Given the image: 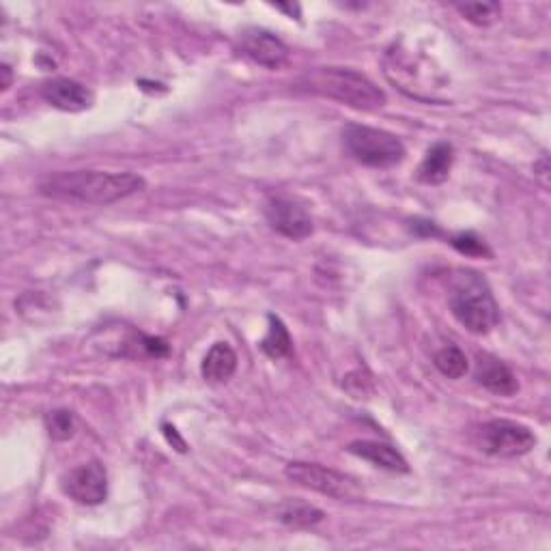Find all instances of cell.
Instances as JSON below:
<instances>
[{
  "label": "cell",
  "mask_w": 551,
  "mask_h": 551,
  "mask_svg": "<svg viewBox=\"0 0 551 551\" xmlns=\"http://www.w3.org/2000/svg\"><path fill=\"white\" fill-rule=\"evenodd\" d=\"M41 97L44 100L65 112H82L91 108L93 95L84 87V84L72 78H52L41 84Z\"/></svg>",
  "instance_id": "obj_10"
},
{
  "label": "cell",
  "mask_w": 551,
  "mask_h": 551,
  "mask_svg": "<svg viewBox=\"0 0 551 551\" xmlns=\"http://www.w3.org/2000/svg\"><path fill=\"white\" fill-rule=\"evenodd\" d=\"M448 308L452 317L472 334H489L500 321V308L493 300L491 289L476 272H461L452 282Z\"/></svg>",
  "instance_id": "obj_3"
},
{
  "label": "cell",
  "mask_w": 551,
  "mask_h": 551,
  "mask_svg": "<svg viewBox=\"0 0 551 551\" xmlns=\"http://www.w3.org/2000/svg\"><path fill=\"white\" fill-rule=\"evenodd\" d=\"M343 143L353 160L371 168H392L405 160L401 138L377 127L351 123L343 130Z\"/></svg>",
  "instance_id": "obj_4"
},
{
  "label": "cell",
  "mask_w": 551,
  "mask_h": 551,
  "mask_svg": "<svg viewBox=\"0 0 551 551\" xmlns=\"http://www.w3.org/2000/svg\"><path fill=\"white\" fill-rule=\"evenodd\" d=\"M237 371V353L229 343H216L211 345L207 356L203 358L201 373L203 379L209 384H224L229 381Z\"/></svg>",
  "instance_id": "obj_14"
},
{
  "label": "cell",
  "mask_w": 551,
  "mask_h": 551,
  "mask_svg": "<svg viewBox=\"0 0 551 551\" xmlns=\"http://www.w3.org/2000/svg\"><path fill=\"white\" fill-rule=\"evenodd\" d=\"M3 76H5L3 89H9V84H11V69H9V65H3Z\"/></svg>",
  "instance_id": "obj_23"
},
{
  "label": "cell",
  "mask_w": 551,
  "mask_h": 551,
  "mask_svg": "<svg viewBox=\"0 0 551 551\" xmlns=\"http://www.w3.org/2000/svg\"><path fill=\"white\" fill-rule=\"evenodd\" d=\"M347 450L351 452V455L369 461V463L375 465V468H381L386 472H394V474H407L409 472V465H407L405 457L401 455L397 448H392L390 444L358 440V442H351Z\"/></svg>",
  "instance_id": "obj_12"
},
{
  "label": "cell",
  "mask_w": 551,
  "mask_h": 551,
  "mask_svg": "<svg viewBox=\"0 0 551 551\" xmlns=\"http://www.w3.org/2000/svg\"><path fill=\"white\" fill-rule=\"evenodd\" d=\"M46 429L54 442L72 440L76 433V416L69 409H54L46 416Z\"/></svg>",
  "instance_id": "obj_18"
},
{
  "label": "cell",
  "mask_w": 551,
  "mask_h": 551,
  "mask_svg": "<svg viewBox=\"0 0 551 551\" xmlns=\"http://www.w3.org/2000/svg\"><path fill=\"white\" fill-rule=\"evenodd\" d=\"M61 489L65 496L84 506L102 504L108 496V474L100 461L82 463L69 470L61 478Z\"/></svg>",
  "instance_id": "obj_7"
},
{
  "label": "cell",
  "mask_w": 551,
  "mask_h": 551,
  "mask_svg": "<svg viewBox=\"0 0 551 551\" xmlns=\"http://www.w3.org/2000/svg\"><path fill=\"white\" fill-rule=\"evenodd\" d=\"M474 379L485 390L498 394V397H513V394L519 390L517 377L508 366L496 358L491 353H478L476 356V369H474Z\"/></svg>",
  "instance_id": "obj_11"
},
{
  "label": "cell",
  "mask_w": 551,
  "mask_h": 551,
  "mask_svg": "<svg viewBox=\"0 0 551 551\" xmlns=\"http://www.w3.org/2000/svg\"><path fill=\"white\" fill-rule=\"evenodd\" d=\"M285 474L291 483L313 489L334 500H358L362 496V489L356 480L336 470L323 468L319 463L291 461L285 468Z\"/></svg>",
  "instance_id": "obj_6"
},
{
  "label": "cell",
  "mask_w": 551,
  "mask_h": 551,
  "mask_svg": "<svg viewBox=\"0 0 551 551\" xmlns=\"http://www.w3.org/2000/svg\"><path fill=\"white\" fill-rule=\"evenodd\" d=\"M239 48L250 61L267 69H280L289 61V48L285 41L265 31V28H246L239 37Z\"/></svg>",
  "instance_id": "obj_9"
},
{
  "label": "cell",
  "mask_w": 551,
  "mask_h": 551,
  "mask_svg": "<svg viewBox=\"0 0 551 551\" xmlns=\"http://www.w3.org/2000/svg\"><path fill=\"white\" fill-rule=\"evenodd\" d=\"M147 181L134 173L63 171L39 181V192L50 199L76 201L84 205H112L143 192Z\"/></svg>",
  "instance_id": "obj_1"
},
{
  "label": "cell",
  "mask_w": 551,
  "mask_h": 551,
  "mask_svg": "<svg viewBox=\"0 0 551 551\" xmlns=\"http://www.w3.org/2000/svg\"><path fill=\"white\" fill-rule=\"evenodd\" d=\"M267 321H270V328H267V334L261 341L263 353L272 360L287 358L293 349V341H291V334H289L287 326L276 315H270L267 317Z\"/></svg>",
  "instance_id": "obj_16"
},
{
  "label": "cell",
  "mask_w": 551,
  "mask_h": 551,
  "mask_svg": "<svg viewBox=\"0 0 551 551\" xmlns=\"http://www.w3.org/2000/svg\"><path fill=\"white\" fill-rule=\"evenodd\" d=\"M343 386H347V392L351 394V397L364 399V397H369V394L373 392V379L371 377H362V371H356V373H349L347 375Z\"/></svg>",
  "instance_id": "obj_21"
},
{
  "label": "cell",
  "mask_w": 551,
  "mask_h": 551,
  "mask_svg": "<svg viewBox=\"0 0 551 551\" xmlns=\"http://www.w3.org/2000/svg\"><path fill=\"white\" fill-rule=\"evenodd\" d=\"M164 433H166V437H168V442H175L177 444V450H181V452H186V442H183L181 440V437L175 433V429L173 427H168V425H164Z\"/></svg>",
  "instance_id": "obj_22"
},
{
  "label": "cell",
  "mask_w": 551,
  "mask_h": 551,
  "mask_svg": "<svg viewBox=\"0 0 551 551\" xmlns=\"http://www.w3.org/2000/svg\"><path fill=\"white\" fill-rule=\"evenodd\" d=\"M474 442L485 455L500 459L524 457L536 446V435L530 427L515 420H489L474 431Z\"/></svg>",
  "instance_id": "obj_5"
},
{
  "label": "cell",
  "mask_w": 551,
  "mask_h": 551,
  "mask_svg": "<svg viewBox=\"0 0 551 551\" xmlns=\"http://www.w3.org/2000/svg\"><path fill=\"white\" fill-rule=\"evenodd\" d=\"M455 7L465 20L476 26H489L496 22L502 13V7L498 3H465Z\"/></svg>",
  "instance_id": "obj_19"
},
{
  "label": "cell",
  "mask_w": 551,
  "mask_h": 551,
  "mask_svg": "<svg viewBox=\"0 0 551 551\" xmlns=\"http://www.w3.org/2000/svg\"><path fill=\"white\" fill-rule=\"evenodd\" d=\"M304 89L326 95L330 100L358 110H377L386 106V93L364 74L349 67H315L302 76Z\"/></svg>",
  "instance_id": "obj_2"
},
{
  "label": "cell",
  "mask_w": 551,
  "mask_h": 551,
  "mask_svg": "<svg viewBox=\"0 0 551 551\" xmlns=\"http://www.w3.org/2000/svg\"><path fill=\"white\" fill-rule=\"evenodd\" d=\"M435 366L444 377L461 379L465 373H468V358H465V353L459 347L450 345L435 353Z\"/></svg>",
  "instance_id": "obj_17"
},
{
  "label": "cell",
  "mask_w": 551,
  "mask_h": 551,
  "mask_svg": "<svg viewBox=\"0 0 551 551\" xmlns=\"http://www.w3.org/2000/svg\"><path fill=\"white\" fill-rule=\"evenodd\" d=\"M276 517L289 528H313L323 521V511L302 500H285L276 508Z\"/></svg>",
  "instance_id": "obj_15"
},
{
  "label": "cell",
  "mask_w": 551,
  "mask_h": 551,
  "mask_svg": "<svg viewBox=\"0 0 551 551\" xmlns=\"http://www.w3.org/2000/svg\"><path fill=\"white\" fill-rule=\"evenodd\" d=\"M450 244L461 254H468V257H491L485 242H480L474 233H459L450 239Z\"/></svg>",
  "instance_id": "obj_20"
},
{
  "label": "cell",
  "mask_w": 551,
  "mask_h": 551,
  "mask_svg": "<svg viewBox=\"0 0 551 551\" xmlns=\"http://www.w3.org/2000/svg\"><path fill=\"white\" fill-rule=\"evenodd\" d=\"M265 220L272 226V231L289 239H306L315 229L308 211L291 199H282V196L265 203Z\"/></svg>",
  "instance_id": "obj_8"
},
{
  "label": "cell",
  "mask_w": 551,
  "mask_h": 551,
  "mask_svg": "<svg viewBox=\"0 0 551 551\" xmlns=\"http://www.w3.org/2000/svg\"><path fill=\"white\" fill-rule=\"evenodd\" d=\"M452 162H455V149H452L450 143H435L427 155L425 160L420 162L418 166V181L427 183V186H440L450 175Z\"/></svg>",
  "instance_id": "obj_13"
}]
</instances>
